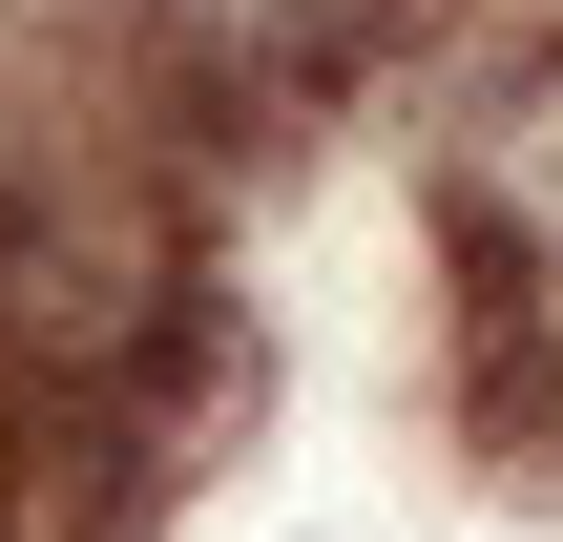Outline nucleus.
Segmentation results:
<instances>
[{
    "mask_svg": "<svg viewBox=\"0 0 563 542\" xmlns=\"http://www.w3.org/2000/svg\"><path fill=\"white\" fill-rule=\"evenodd\" d=\"M209 397V230L167 167L84 146L0 188V460L42 501H146Z\"/></svg>",
    "mask_w": 563,
    "mask_h": 542,
    "instance_id": "nucleus-1",
    "label": "nucleus"
},
{
    "mask_svg": "<svg viewBox=\"0 0 563 542\" xmlns=\"http://www.w3.org/2000/svg\"><path fill=\"white\" fill-rule=\"evenodd\" d=\"M125 42L188 125H313V104L397 84L439 42V0H125Z\"/></svg>",
    "mask_w": 563,
    "mask_h": 542,
    "instance_id": "nucleus-3",
    "label": "nucleus"
},
{
    "mask_svg": "<svg viewBox=\"0 0 563 542\" xmlns=\"http://www.w3.org/2000/svg\"><path fill=\"white\" fill-rule=\"evenodd\" d=\"M439 251L481 292V334L522 376H563V0L522 42H481L439 104Z\"/></svg>",
    "mask_w": 563,
    "mask_h": 542,
    "instance_id": "nucleus-2",
    "label": "nucleus"
}]
</instances>
